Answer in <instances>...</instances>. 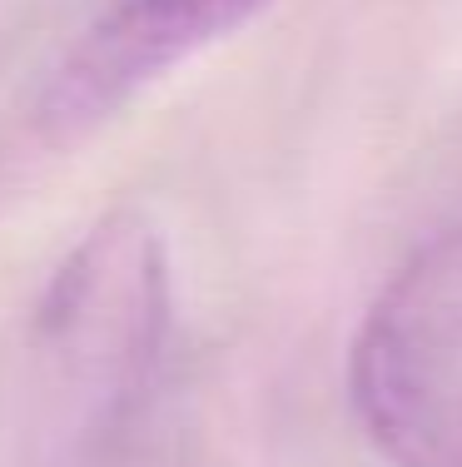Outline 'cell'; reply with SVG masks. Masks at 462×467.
I'll use <instances>...</instances> for the list:
<instances>
[{
    "label": "cell",
    "instance_id": "6da1fadb",
    "mask_svg": "<svg viewBox=\"0 0 462 467\" xmlns=\"http://www.w3.org/2000/svg\"><path fill=\"white\" fill-rule=\"evenodd\" d=\"M174 288L145 214L100 219L30 324L26 467H139L169 393Z\"/></svg>",
    "mask_w": 462,
    "mask_h": 467
},
{
    "label": "cell",
    "instance_id": "7a4b0ae2",
    "mask_svg": "<svg viewBox=\"0 0 462 467\" xmlns=\"http://www.w3.org/2000/svg\"><path fill=\"white\" fill-rule=\"evenodd\" d=\"M348 393L393 467H462V229L383 284L348 353Z\"/></svg>",
    "mask_w": 462,
    "mask_h": 467
},
{
    "label": "cell",
    "instance_id": "3957f363",
    "mask_svg": "<svg viewBox=\"0 0 462 467\" xmlns=\"http://www.w3.org/2000/svg\"><path fill=\"white\" fill-rule=\"evenodd\" d=\"M269 0H109L80 30L40 95V119L55 135L109 119L164 70L234 36Z\"/></svg>",
    "mask_w": 462,
    "mask_h": 467
}]
</instances>
